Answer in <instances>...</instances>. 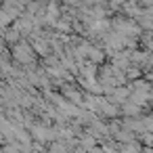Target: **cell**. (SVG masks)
<instances>
[{"label":"cell","instance_id":"obj_1","mask_svg":"<svg viewBox=\"0 0 153 153\" xmlns=\"http://www.w3.org/2000/svg\"><path fill=\"white\" fill-rule=\"evenodd\" d=\"M13 55H15V59L19 61V63H32V46L27 44V42H19L17 46H15V51H13Z\"/></svg>","mask_w":153,"mask_h":153},{"label":"cell","instance_id":"obj_2","mask_svg":"<svg viewBox=\"0 0 153 153\" xmlns=\"http://www.w3.org/2000/svg\"><path fill=\"white\" fill-rule=\"evenodd\" d=\"M32 136L36 138V140H40V143H46V140H53L55 136H59L55 130H48V128H44V126H32Z\"/></svg>","mask_w":153,"mask_h":153},{"label":"cell","instance_id":"obj_3","mask_svg":"<svg viewBox=\"0 0 153 153\" xmlns=\"http://www.w3.org/2000/svg\"><path fill=\"white\" fill-rule=\"evenodd\" d=\"M34 48H36V51H38L40 55H46V51H48V42H46V40H40V38H38V40H34Z\"/></svg>","mask_w":153,"mask_h":153},{"label":"cell","instance_id":"obj_4","mask_svg":"<svg viewBox=\"0 0 153 153\" xmlns=\"http://www.w3.org/2000/svg\"><path fill=\"white\" fill-rule=\"evenodd\" d=\"M51 153H67V145L61 143V140H57V143L51 145Z\"/></svg>","mask_w":153,"mask_h":153},{"label":"cell","instance_id":"obj_5","mask_svg":"<svg viewBox=\"0 0 153 153\" xmlns=\"http://www.w3.org/2000/svg\"><path fill=\"white\" fill-rule=\"evenodd\" d=\"M88 57H90L92 61H101V59H103V53H101L99 48H94V46H90V48H88Z\"/></svg>","mask_w":153,"mask_h":153},{"label":"cell","instance_id":"obj_6","mask_svg":"<svg viewBox=\"0 0 153 153\" xmlns=\"http://www.w3.org/2000/svg\"><path fill=\"white\" fill-rule=\"evenodd\" d=\"M7 40L9 42H17L19 40V30H9L7 32Z\"/></svg>","mask_w":153,"mask_h":153},{"label":"cell","instance_id":"obj_7","mask_svg":"<svg viewBox=\"0 0 153 153\" xmlns=\"http://www.w3.org/2000/svg\"><path fill=\"white\" fill-rule=\"evenodd\" d=\"M136 111V105H126V113H134Z\"/></svg>","mask_w":153,"mask_h":153}]
</instances>
